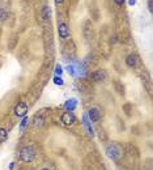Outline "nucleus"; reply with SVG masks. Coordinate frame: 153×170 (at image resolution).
<instances>
[{
	"instance_id": "obj_1",
	"label": "nucleus",
	"mask_w": 153,
	"mask_h": 170,
	"mask_svg": "<svg viewBox=\"0 0 153 170\" xmlns=\"http://www.w3.org/2000/svg\"><path fill=\"white\" fill-rule=\"evenodd\" d=\"M106 156L114 161H118L122 157V148L116 143H110L106 147Z\"/></svg>"
},
{
	"instance_id": "obj_2",
	"label": "nucleus",
	"mask_w": 153,
	"mask_h": 170,
	"mask_svg": "<svg viewBox=\"0 0 153 170\" xmlns=\"http://www.w3.org/2000/svg\"><path fill=\"white\" fill-rule=\"evenodd\" d=\"M20 158L24 162H32L35 158V151L32 147H23L20 149Z\"/></svg>"
},
{
	"instance_id": "obj_3",
	"label": "nucleus",
	"mask_w": 153,
	"mask_h": 170,
	"mask_svg": "<svg viewBox=\"0 0 153 170\" xmlns=\"http://www.w3.org/2000/svg\"><path fill=\"white\" fill-rule=\"evenodd\" d=\"M60 122H62L63 126H65V127H69V126H72L76 122V115L72 111H65L60 116Z\"/></svg>"
},
{
	"instance_id": "obj_4",
	"label": "nucleus",
	"mask_w": 153,
	"mask_h": 170,
	"mask_svg": "<svg viewBox=\"0 0 153 170\" xmlns=\"http://www.w3.org/2000/svg\"><path fill=\"white\" fill-rule=\"evenodd\" d=\"M28 105L26 102H18L16 106H14V115L17 118H24L28 114Z\"/></svg>"
},
{
	"instance_id": "obj_5",
	"label": "nucleus",
	"mask_w": 153,
	"mask_h": 170,
	"mask_svg": "<svg viewBox=\"0 0 153 170\" xmlns=\"http://www.w3.org/2000/svg\"><path fill=\"white\" fill-rule=\"evenodd\" d=\"M83 124H84L86 132H88V135H89L90 137H94V130H93V127H92V122H90L89 116H88V114H86V113L83 114Z\"/></svg>"
},
{
	"instance_id": "obj_6",
	"label": "nucleus",
	"mask_w": 153,
	"mask_h": 170,
	"mask_svg": "<svg viewBox=\"0 0 153 170\" xmlns=\"http://www.w3.org/2000/svg\"><path fill=\"white\" fill-rule=\"evenodd\" d=\"M86 114H88L90 122H98V121L101 119V116H102L101 111H99L97 107H92V109H89V111L86 113Z\"/></svg>"
},
{
	"instance_id": "obj_7",
	"label": "nucleus",
	"mask_w": 153,
	"mask_h": 170,
	"mask_svg": "<svg viewBox=\"0 0 153 170\" xmlns=\"http://www.w3.org/2000/svg\"><path fill=\"white\" fill-rule=\"evenodd\" d=\"M106 77H107V72L105 70H98V71L92 73V79H93V81H96V83H101V81H104Z\"/></svg>"
},
{
	"instance_id": "obj_8",
	"label": "nucleus",
	"mask_w": 153,
	"mask_h": 170,
	"mask_svg": "<svg viewBox=\"0 0 153 170\" xmlns=\"http://www.w3.org/2000/svg\"><path fill=\"white\" fill-rule=\"evenodd\" d=\"M58 34H59L60 38L65 39V38H68V35H69V29H68V25L67 24H59L58 25Z\"/></svg>"
},
{
	"instance_id": "obj_9",
	"label": "nucleus",
	"mask_w": 153,
	"mask_h": 170,
	"mask_svg": "<svg viewBox=\"0 0 153 170\" xmlns=\"http://www.w3.org/2000/svg\"><path fill=\"white\" fill-rule=\"evenodd\" d=\"M77 107V100L76 98H69L64 102V109L67 110V111H75V109Z\"/></svg>"
},
{
	"instance_id": "obj_10",
	"label": "nucleus",
	"mask_w": 153,
	"mask_h": 170,
	"mask_svg": "<svg viewBox=\"0 0 153 170\" xmlns=\"http://www.w3.org/2000/svg\"><path fill=\"white\" fill-rule=\"evenodd\" d=\"M45 124V116H39V115H35L33 118V122H32V126L34 128H38V127H42Z\"/></svg>"
},
{
	"instance_id": "obj_11",
	"label": "nucleus",
	"mask_w": 153,
	"mask_h": 170,
	"mask_svg": "<svg viewBox=\"0 0 153 170\" xmlns=\"http://www.w3.org/2000/svg\"><path fill=\"white\" fill-rule=\"evenodd\" d=\"M65 70H67V72L69 73L71 76H77L79 73H80V71H81V68H80V67H76L75 64H68Z\"/></svg>"
},
{
	"instance_id": "obj_12",
	"label": "nucleus",
	"mask_w": 153,
	"mask_h": 170,
	"mask_svg": "<svg viewBox=\"0 0 153 170\" xmlns=\"http://www.w3.org/2000/svg\"><path fill=\"white\" fill-rule=\"evenodd\" d=\"M136 63H137L136 55H135V54H130V55L127 56V59H126V64L128 65V67H135Z\"/></svg>"
},
{
	"instance_id": "obj_13",
	"label": "nucleus",
	"mask_w": 153,
	"mask_h": 170,
	"mask_svg": "<svg viewBox=\"0 0 153 170\" xmlns=\"http://www.w3.org/2000/svg\"><path fill=\"white\" fill-rule=\"evenodd\" d=\"M41 16H42V18L43 20H48L50 18V16H51V8L50 7H43V9H42V12H41Z\"/></svg>"
},
{
	"instance_id": "obj_14",
	"label": "nucleus",
	"mask_w": 153,
	"mask_h": 170,
	"mask_svg": "<svg viewBox=\"0 0 153 170\" xmlns=\"http://www.w3.org/2000/svg\"><path fill=\"white\" fill-rule=\"evenodd\" d=\"M53 83H54L55 85H58V86H63V85H64V80L62 79V76H54Z\"/></svg>"
},
{
	"instance_id": "obj_15",
	"label": "nucleus",
	"mask_w": 153,
	"mask_h": 170,
	"mask_svg": "<svg viewBox=\"0 0 153 170\" xmlns=\"http://www.w3.org/2000/svg\"><path fill=\"white\" fill-rule=\"evenodd\" d=\"M7 137H8V132H7V130L5 128H0V143L5 142Z\"/></svg>"
},
{
	"instance_id": "obj_16",
	"label": "nucleus",
	"mask_w": 153,
	"mask_h": 170,
	"mask_svg": "<svg viewBox=\"0 0 153 170\" xmlns=\"http://www.w3.org/2000/svg\"><path fill=\"white\" fill-rule=\"evenodd\" d=\"M28 123H29V119H28V116L25 115V116L23 118V121H21V123H20V130H21V131H24V130L26 128Z\"/></svg>"
},
{
	"instance_id": "obj_17",
	"label": "nucleus",
	"mask_w": 153,
	"mask_h": 170,
	"mask_svg": "<svg viewBox=\"0 0 153 170\" xmlns=\"http://www.w3.org/2000/svg\"><path fill=\"white\" fill-rule=\"evenodd\" d=\"M62 75H63L62 65L60 64H56V67H55V76H62Z\"/></svg>"
},
{
	"instance_id": "obj_18",
	"label": "nucleus",
	"mask_w": 153,
	"mask_h": 170,
	"mask_svg": "<svg viewBox=\"0 0 153 170\" xmlns=\"http://www.w3.org/2000/svg\"><path fill=\"white\" fill-rule=\"evenodd\" d=\"M5 17H7V12L4 9H0V21L4 20Z\"/></svg>"
},
{
	"instance_id": "obj_19",
	"label": "nucleus",
	"mask_w": 153,
	"mask_h": 170,
	"mask_svg": "<svg viewBox=\"0 0 153 170\" xmlns=\"http://www.w3.org/2000/svg\"><path fill=\"white\" fill-rule=\"evenodd\" d=\"M114 2H115L116 4H118V5H122L123 3H125V0H114Z\"/></svg>"
},
{
	"instance_id": "obj_20",
	"label": "nucleus",
	"mask_w": 153,
	"mask_h": 170,
	"mask_svg": "<svg viewBox=\"0 0 153 170\" xmlns=\"http://www.w3.org/2000/svg\"><path fill=\"white\" fill-rule=\"evenodd\" d=\"M8 169H9V170H13V169H14V162H11L9 166H8Z\"/></svg>"
},
{
	"instance_id": "obj_21",
	"label": "nucleus",
	"mask_w": 153,
	"mask_h": 170,
	"mask_svg": "<svg viewBox=\"0 0 153 170\" xmlns=\"http://www.w3.org/2000/svg\"><path fill=\"white\" fill-rule=\"evenodd\" d=\"M128 4L130 5H135L136 4V0H128Z\"/></svg>"
},
{
	"instance_id": "obj_22",
	"label": "nucleus",
	"mask_w": 153,
	"mask_h": 170,
	"mask_svg": "<svg viewBox=\"0 0 153 170\" xmlns=\"http://www.w3.org/2000/svg\"><path fill=\"white\" fill-rule=\"evenodd\" d=\"M55 2H56V3H63L64 0H55Z\"/></svg>"
},
{
	"instance_id": "obj_23",
	"label": "nucleus",
	"mask_w": 153,
	"mask_h": 170,
	"mask_svg": "<svg viewBox=\"0 0 153 170\" xmlns=\"http://www.w3.org/2000/svg\"><path fill=\"white\" fill-rule=\"evenodd\" d=\"M41 170H50V169H47V167H43V169H41Z\"/></svg>"
}]
</instances>
